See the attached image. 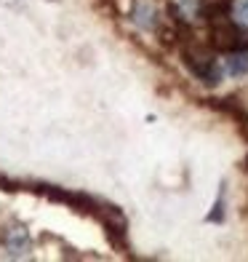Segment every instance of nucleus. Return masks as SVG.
I'll list each match as a JSON object with an SVG mask.
<instances>
[{
	"instance_id": "nucleus-1",
	"label": "nucleus",
	"mask_w": 248,
	"mask_h": 262,
	"mask_svg": "<svg viewBox=\"0 0 248 262\" xmlns=\"http://www.w3.org/2000/svg\"><path fill=\"white\" fill-rule=\"evenodd\" d=\"M182 56H184V64L190 67V73L197 78V80H203L206 86H219L221 83V70H219V64H216V59L211 56L208 51H203V49H184L182 51Z\"/></svg>"
},
{
	"instance_id": "nucleus-2",
	"label": "nucleus",
	"mask_w": 248,
	"mask_h": 262,
	"mask_svg": "<svg viewBox=\"0 0 248 262\" xmlns=\"http://www.w3.org/2000/svg\"><path fill=\"white\" fill-rule=\"evenodd\" d=\"M211 46L216 51H238L243 49V32L238 21H230L227 16H219L214 19V27H211Z\"/></svg>"
},
{
	"instance_id": "nucleus-3",
	"label": "nucleus",
	"mask_w": 248,
	"mask_h": 262,
	"mask_svg": "<svg viewBox=\"0 0 248 262\" xmlns=\"http://www.w3.org/2000/svg\"><path fill=\"white\" fill-rule=\"evenodd\" d=\"M3 244H6V249H8V254L11 257H21V254H27L30 252V233L24 230V228H11L6 235H3Z\"/></svg>"
},
{
	"instance_id": "nucleus-4",
	"label": "nucleus",
	"mask_w": 248,
	"mask_h": 262,
	"mask_svg": "<svg viewBox=\"0 0 248 262\" xmlns=\"http://www.w3.org/2000/svg\"><path fill=\"white\" fill-rule=\"evenodd\" d=\"M227 70H230V75H235V78L248 75V49L232 51L230 59H227Z\"/></svg>"
},
{
	"instance_id": "nucleus-5",
	"label": "nucleus",
	"mask_w": 248,
	"mask_h": 262,
	"mask_svg": "<svg viewBox=\"0 0 248 262\" xmlns=\"http://www.w3.org/2000/svg\"><path fill=\"white\" fill-rule=\"evenodd\" d=\"M134 19H136V25L139 27H144V30H152L158 25V19H155V11H152L150 6H139L134 11Z\"/></svg>"
},
{
	"instance_id": "nucleus-6",
	"label": "nucleus",
	"mask_w": 248,
	"mask_h": 262,
	"mask_svg": "<svg viewBox=\"0 0 248 262\" xmlns=\"http://www.w3.org/2000/svg\"><path fill=\"white\" fill-rule=\"evenodd\" d=\"M232 14H235V21H238L240 27H248V0H240V3H235Z\"/></svg>"
},
{
	"instance_id": "nucleus-7",
	"label": "nucleus",
	"mask_w": 248,
	"mask_h": 262,
	"mask_svg": "<svg viewBox=\"0 0 248 262\" xmlns=\"http://www.w3.org/2000/svg\"><path fill=\"white\" fill-rule=\"evenodd\" d=\"M221 220H224V187H221V193L214 204V211L208 214V222H221Z\"/></svg>"
}]
</instances>
